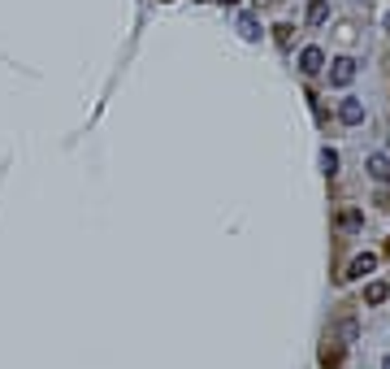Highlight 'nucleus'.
Instances as JSON below:
<instances>
[{
	"instance_id": "f257e3e1",
	"label": "nucleus",
	"mask_w": 390,
	"mask_h": 369,
	"mask_svg": "<svg viewBox=\"0 0 390 369\" xmlns=\"http://www.w3.org/2000/svg\"><path fill=\"white\" fill-rule=\"evenodd\" d=\"M355 70H360V66H355L351 57H334L330 61V87H351L355 83Z\"/></svg>"
},
{
	"instance_id": "f03ea898",
	"label": "nucleus",
	"mask_w": 390,
	"mask_h": 369,
	"mask_svg": "<svg viewBox=\"0 0 390 369\" xmlns=\"http://www.w3.org/2000/svg\"><path fill=\"white\" fill-rule=\"evenodd\" d=\"M317 361H321V369H338V365H343V348H338V339H334V334H330V339L321 343Z\"/></svg>"
},
{
	"instance_id": "7ed1b4c3",
	"label": "nucleus",
	"mask_w": 390,
	"mask_h": 369,
	"mask_svg": "<svg viewBox=\"0 0 390 369\" xmlns=\"http://www.w3.org/2000/svg\"><path fill=\"white\" fill-rule=\"evenodd\" d=\"M373 269H378V256H373V252H360V256L347 265V274H338V278H364V274H373Z\"/></svg>"
},
{
	"instance_id": "20e7f679",
	"label": "nucleus",
	"mask_w": 390,
	"mask_h": 369,
	"mask_svg": "<svg viewBox=\"0 0 390 369\" xmlns=\"http://www.w3.org/2000/svg\"><path fill=\"white\" fill-rule=\"evenodd\" d=\"M299 70H304L308 78L321 74V70H325V53H321V48H304V53H299Z\"/></svg>"
},
{
	"instance_id": "39448f33",
	"label": "nucleus",
	"mask_w": 390,
	"mask_h": 369,
	"mask_svg": "<svg viewBox=\"0 0 390 369\" xmlns=\"http://www.w3.org/2000/svg\"><path fill=\"white\" fill-rule=\"evenodd\" d=\"M364 170H369V179H378V183H390V156H386V152H373L369 161H364Z\"/></svg>"
},
{
	"instance_id": "423d86ee",
	"label": "nucleus",
	"mask_w": 390,
	"mask_h": 369,
	"mask_svg": "<svg viewBox=\"0 0 390 369\" xmlns=\"http://www.w3.org/2000/svg\"><path fill=\"white\" fill-rule=\"evenodd\" d=\"M338 118H343L347 126H360V122H364V105H360V100H351V96H347V100L338 105Z\"/></svg>"
},
{
	"instance_id": "0eeeda50",
	"label": "nucleus",
	"mask_w": 390,
	"mask_h": 369,
	"mask_svg": "<svg viewBox=\"0 0 390 369\" xmlns=\"http://www.w3.org/2000/svg\"><path fill=\"white\" fill-rule=\"evenodd\" d=\"M364 226V213H360V208H343V213H338V231H360Z\"/></svg>"
},
{
	"instance_id": "6e6552de",
	"label": "nucleus",
	"mask_w": 390,
	"mask_h": 369,
	"mask_svg": "<svg viewBox=\"0 0 390 369\" xmlns=\"http://www.w3.org/2000/svg\"><path fill=\"white\" fill-rule=\"evenodd\" d=\"M239 35L248 39V44H256V39H260V22L252 18V13H239Z\"/></svg>"
},
{
	"instance_id": "1a4fd4ad",
	"label": "nucleus",
	"mask_w": 390,
	"mask_h": 369,
	"mask_svg": "<svg viewBox=\"0 0 390 369\" xmlns=\"http://www.w3.org/2000/svg\"><path fill=\"white\" fill-rule=\"evenodd\" d=\"M330 22V5H325V0H313V5H308V26H325Z\"/></svg>"
},
{
	"instance_id": "9d476101",
	"label": "nucleus",
	"mask_w": 390,
	"mask_h": 369,
	"mask_svg": "<svg viewBox=\"0 0 390 369\" xmlns=\"http://www.w3.org/2000/svg\"><path fill=\"white\" fill-rule=\"evenodd\" d=\"M386 296H390L386 282H369V287H364V300H369V304H386Z\"/></svg>"
},
{
	"instance_id": "9b49d317",
	"label": "nucleus",
	"mask_w": 390,
	"mask_h": 369,
	"mask_svg": "<svg viewBox=\"0 0 390 369\" xmlns=\"http://www.w3.org/2000/svg\"><path fill=\"white\" fill-rule=\"evenodd\" d=\"M355 334H360V326H355V317H343V322H338V339H343V343H351Z\"/></svg>"
},
{
	"instance_id": "f8f14e48",
	"label": "nucleus",
	"mask_w": 390,
	"mask_h": 369,
	"mask_svg": "<svg viewBox=\"0 0 390 369\" xmlns=\"http://www.w3.org/2000/svg\"><path fill=\"white\" fill-rule=\"evenodd\" d=\"M321 170L330 174V179L338 174V152H334V148H321Z\"/></svg>"
},
{
	"instance_id": "ddd939ff",
	"label": "nucleus",
	"mask_w": 390,
	"mask_h": 369,
	"mask_svg": "<svg viewBox=\"0 0 390 369\" xmlns=\"http://www.w3.org/2000/svg\"><path fill=\"white\" fill-rule=\"evenodd\" d=\"M273 30H278V44L286 48V44H290V30H295V26H290V22H282V26H273Z\"/></svg>"
},
{
	"instance_id": "4468645a",
	"label": "nucleus",
	"mask_w": 390,
	"mask_h": 369,
	"mask_svg": "<svg viewBox=\"0 0 390 369\" xmlns=\"http://www.w3.org/2000/svg\"><path fill=\"white\" fill-rule=\"evenodd\" d=\"M382 369H390V357H386V361H382Z\"/></svg>"
},
{
	"instance_id": "2eb2a0df",
	"label": "nucleus",
	"mask_w": 390,
	"mask_h": 369,
	"mask_svg": "<svg viewBox=\"0 0 390 369\" xmlns=\"http://www.w3.org/2000/svg\"><path fill=\"white\" fill-rule=\"evenodd\" d=\"M225 5H234V0H225Z\"/></svg>"
}]
</instances>
